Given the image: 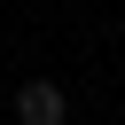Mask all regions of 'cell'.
Wrapping results in <instances>:
<instances>
[{"label":"cell","mask_w":125,"mask_h":125,"mask_svg":"<svg viewBox=\"0 0 125 125\" xmlns=\"http://www.w3.org/2000/svg\"><path fill=\"white\" fill-rule=\"evenodd\" d=\"M16 117H23V125H62V117H70V102H62V86L31 78V86L16 94Z\"/></svg>","instance_id":"6da1fadb"}]
</instances>
